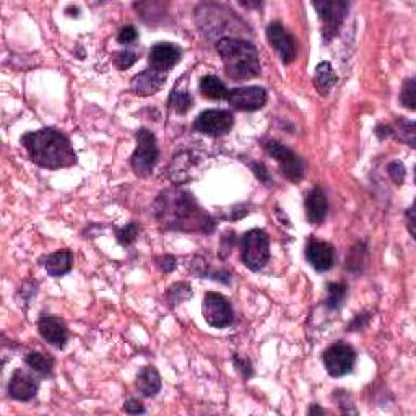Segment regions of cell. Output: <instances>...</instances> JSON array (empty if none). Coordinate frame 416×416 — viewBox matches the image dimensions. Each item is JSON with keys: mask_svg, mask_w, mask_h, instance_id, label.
Segmentation results:
<instances>
[{"mask_svg": "<svg viewBox=\"0 0 416 416\" xmlns=\"http://www.w3.org/2000/svg\"><path fill=\"white\" fill-rule=\"evenodd\" d=\"M313 5L323 21V39L330 41L339 33L341 21L347 16L350 3L347 0H315Z\"/></svg>", "mask_w": 416, "mask_h": 416, "instance_id": "6", "label": "cell"}, {"mask_svg": "<svg viewBox=\"0 0 416 416\" xmlns=\"http://www.w3.org/2000/svg\"><path fill=\"white\" fill-rule=\"evenodd\" d=\"M158 265L161 267V270H163L164 273H169V271H173L174 269H176V257L174 256L158 257Z\"/></svg>", "mask_w": 416, "mask_h": 416, "instance_id": "35", "label": "cell"}, {"mask_svg": "<svg viewBox=\"0 0 416 416\" xmlns=\"http://www.w3.org/2000/svg\"><path fill=\"white\" fill-rule=\"evenodd\" d=\"M38 330L47 343L56 348H64L67 345V330L65 326L56 317H41L38 322Z\"/></svg>", "mask_w": 416, "mask_h": 416, "instance_id": "17", "label": "cell"}, {"mask_svg": "<svg viewBox=\"0 0 416 416\" xmlns=\"http://www.w3.org/2000/svg\"><path fill=\"white\" fill-rule=\"evenodd\" d=\"M200 91H202L205 98L210 99H226L228 93H230V90L226 88L225 83L215 75H207L202 78V82H200Z\"/></svg>", "mask_w": 416, "mask_h": 416, "instance_id": "23", "label": "cell"}, {"mask_svg": "<svg viewBox=\"0 0 416 416\" xmlns=\"http://www.w3.org/2000/svg\"><path fill=\"white\" fill-rule=\"evenodd\" d=\"M415 90H416L415 80L413 78H410V80L405 82L404 88H402V93H400L402 106L408 108V109H411V111L415 109Z\"/></svg>", "mask_w": 416, "mask_h": 416, "instance_id": "29", "label": "cell"}, {"mask_svg": "<svg viewBox=\"0 0 416 416\" xmlns=\"http://www.w3.org/2000/svg\"><path fill=\"white\" fill-rule=\"evenodd\" d=\"M182 52L178 46L169 45V42H160L153 46L150 52V67L160 70V72H168L181 60Z\"/></svg>", "mask_w": 416, "mask_h": 416, "instance_id": "13", "label": "cell"}, {"mask_svg": "<svg viewBox=\"0 0 416 416\" xmlns=\"http://www.w3.org/2000/svg\"><path fill=\"white\" fill-rule=\"evenodd\" d=\"M234 366L238 367V369L241 371V374L244 376V378L249 379L252 376V366H251V361L247 360V358H241L236 354L234 356Z\"/></svg>", "mask_w": 416, "mask_h": 416, "instance_id": "34", "label": "cell"}, {"mask_svg": "<svg viewBox=\"0 0 416 416\" xmlns=\"http://www.w3.org/2000/svg\"><path fill=\"white\" fill-rule=\"evenodd\" d=\"M264 147L267 153L278 161L283 174L290 179V181L297 182L301 178H303L304 174L303 160H301L295 151L290 150L288 147H284L282 142H277V140H269V142L264 143Z\"/></svg>", "mask_w": 416, "mask_h": 416, "instance_id": "8", "label": "cell"}, {"mask_svg": "<svg viewBox=\"0 0 416 416\" xmlns=\"http://www.w3.org/2000/svg\"><path fill=\"white\" fill-rule=\"evenodd\" d=\"M309 413H313V415H314V413L323 415V413H326V411H323L322 408H319V406H313V408H310V410H309Z\"/></svg>", "mask_w": 416, "mask_h": 416, "instance_id": "40", "label": "cell"}, {"mask_svg": "<svg viewBox=\"0 0 416 416\" xmlns=\"http://www.w3.org/2000/svg\"><path fill=\"white\" fill-rule=\"evenodd\" d=\"M217 51L225 64L226 75L233 80H251L260 73L259 54L251 42L223 38L217 42Z\"/></svg>", "mask_w": 416, "mask_h": 416, "instance_id": "3", "label": "cell"}, {"mask_svg": "<svg viewBox=\"0 0 416 416\" xmlns=\"http://www.w3.org/2000/svg\"><path fill=\"white\" fill-rule=\"evenodd\" d=\"M155 217L169 230L212 233L215 223L197 205L191 194L182 191H166L156 202Z\"/></svg>", "mask_w": 416, "mask_h": 416, "instance_id": "1", "label": "cell"}, {"mask_svg": "<svg viewBox=\"0 0 416 416\" xmlns=\"http://www.w3.org/2000/svg\"><path fill=\"white\" fill-rule=\"evenodd\" d=\"M328 202L327 195L321 187H314L306 197V215H308L309 223L314 225H321L327 215Z\"/></svg>", "mask_w": 416, "mask_h": 416, "instance_id": "18", "label": "cell"}, {"mask_svg": "<svg viewBox=\"0 0 416 416\" xmlns=\"http://www.w3.org/2000/svg\"><path fill=\"white\" fill-rule=\"evenodd\" d=\"M138 38L137 29L134 28V26L127 25L124 28L119 32V36H117V41L121 42V45H130V42H134L135 39Z\"/></svg>", "mask_w": 416, "mask_h": 416, "instance_id": "31", "label": "cell"}, {"mask_svg": "<svg viewBox=\"0 0 416 416\" xmlns=\"http://www.w3.org/2000/svg\"><path fill=\"white\" fill-rule=\"evenodd\" d=\"M25 363L32 367L33 371H36L38 374L41 376H49L52 372V358L47 356V354L41 353V352H29L25 356Z\"/></svg>", "mask_w": 416, "mask_h": 416, "instance_id": "24", "label": "cell"}, {"mask_svg": "<svg viewBox=\"0 0 416 416\" xmlns=\"http://www.w3.org/2000/svg\"><path fill=\"white\" fill-rule=\"evenodd\" d=\"M367 321H369V314H365V313H361L360 315H358L356 319H354L353 322H350V327H348V330H361L363 327L366 326L367 323Z\"/></svg>", "mask_w": 416, "mask_h": 416, "instance_id": "37", "label": "cell"}, {"mask_svg": "<svg viewBox=\"0 0 416 416\" xmlns=\"http://www.w3.org/2000/svg\"><path fill=\"white\" fill-rule=\"evenodd\" d=\"M137 389L143 397H155L161 389L160 372L155 367H145L137 376Z\"/></svg>", "mask_w": 416, "mask_h": 416, "instance_id": "21", "label": "cell"}, {"mask_svg": "<svg viewBox=\"0 0 416 416\" xmlns=\"http://www.w3.org/2000/svg\"><path fill=\"white\" fill-rule=\"evenodd\" d=\"M236 243V236L234 233H231V231H228V233H225L221 236V241H220V256L221 259L223 257H226L228 254L231 252V247L234 246Z\"/></svg>", "mask_w": 416, "mask_h": 416, "instance_id": "32", "label": "cell"}, {"mask_svg": "<svg viewBox=\"0 0 416 416\" xmlns=\"http://www.w3.org/2000/svg\"><path fill=\"white\" fill-rule=\"evenodd\" d=\"M354 350L347 343H334L323 353V365L332 378H341V376L352 372L354 365Z\"/></svg>", "mask_w": 416, "mask_h": 416, "instance_id": "10", "label": "cell"}, {"mask_svg": "<svg viewBox=\"0 0 416 416\" xmlns=\"http://www.w3.org/2000/svg\"><path fill=\"white\" fill-rule=\"evenodd\" d=\"M73 265V256L70 251H57L45 260V267L51 277H62L69 273Z\"/></svg>", "mask_w": 416, "mask_h": 416, "instance_id": "19", "label": "cell"}, {"mask_svg": "<svg viewBox=\"0 0 416 416\" xmlns=\"http://www.w3.org/2000/svg\"><path fill=\"white\" fill-rule=\"evenodd\" d=\"M389 174H391V178L393 179V182L395 184L404 182V179H405L404 163H400V161H392V163L389 164Z\"/></svg>", "mask_w": 416, "mask_h": 416, "instance_id": "30", "label": "cell"}, {"mask_svg": "<svg viewBox=\"0 0 416 416\" xmlns=\"http://www.w3.org/2000/svg\"><path fill=\"white\" fill-rule=\"evenodd\" d=\"M267 39H269L270 46L277 51L280 59L283 60V64H290L295 60L297 47L295 38L291 36L286 29L283 28V25L280 21H271L267 28Z\"/></svg>", "mask_w": 416, "mask_h": 416, "instance_id": "11", "label": "cell"}, {"mask_svg": "<svg viewBox=\"0 0 416 416\" xmlns=\"http://www.w3.org/2000/svg\"><path fill=\"white\" fill-rule=\"evenodd\" d=\"M137 60H138V54L135 51H121L114 56V65H116V69L119 70L129 69L130 65H134Z\"/></svg>", "mask_w": 416, "mask_h": 416, "instance_id": "28", "label": "cell"}, {"mask_svg": "<svg viewBox=\"0 0 416 416\" xmlns=\"http://www.w3.org/2000/svg\"><path fill=\"white\" fill-rule=\"evenodd\" d=\"M164 82H166V73L150 67L147 69L145 72H140L138 75H135L132 83H130V86H132V90L137 95L148 96L163 88Z\"/></svg>", "mask_w": 416, "mask_h": 416, "instance_id": "16", "label": "cell"}, {"mask_svg": "<svg viewBox=\"0 0 416 416\" xmlns=\"http://www.w3.org/2000/svg\"><path fill=\"white\" fill-rule=\"evenodd\" d=\"M124 410L127 413H134V415H140V413H145V406L140 404L138 400H127L124 405Z\"/></svg>", "mask_w": 416, "mask_h": 416, "instance_id": "36", "label": "cell"}, {"mask_svg": "<svg viewBox=\"0 0 416 416\" xmlns=\"http://www.w3.org/2000/svg\"><path fill=\"white\" fill-rule=\"evenodd\" d=\"M138 234V225L137 223H129L124 228H121L119 231L116 233V239L119 241V244L122 246H130L135 239H137Z\"/></svg>", "mask_w": 416, "mask_h": 416, "instance_id": "27", "label": "cell"}, {"mask_svg": "<svg viewBox=\"0 0 416 416\" xmlns=\"http://www.w3.org/2000/svg\"><path fill=\"white\" fill-rule=\"evenodd\" d=\"M327 293H328L327 301H326L327 309H330V310L339 309L341 303H343L345 296H347V284H345V283H328Z\"/></svg>", "mask_w": 416, "mask_h": 416, "instance_id": "25", "label": "cell"}, {"mask_svg": "<svg viewBox=\"0 0 416 416\" xmlns=\"http://www.w3.org/2000/svg\"><path fill=\"white\" fill-rule=\"evenodd\" d=\"M306 257L309 264L317 271H326L332 269L335 259V251L332 244L322 243V241H310L306 247Z\"/></svg>", "mask_w": 416, "mask_h": 416, "instance_id": "15", "label": "cell"}, {"mask_svg": "<svg viewBox=\"0 0 416 416\" xmlns=\"http://www.w3.org/2000/svg\"><path fill=\"white\" fill-rule=\"evenodd\" d=\"M251 169H252V173L256 174V178L259 179L260 182L270 184V174H269V171H267L264 163H260V161H252Z\"/></svg>", "mask_w": 416, "mask_h": 416, "instance_id": "33", "label": "cell"}, {"mask_svg": "<svg viewBox=\"0 0 416 416\" xmlns=\"http://www.w3.org/2000/svg\"><path fill=\"white\" fill-rule=\"evenodd\" d=\"M228 103L238 111H257L267 103V91L260 86H246V88H234L228 93Z\"/></svg>", "mask_w": 416, "mask_h": 416, "instance_id": "12", "label": "cell"}, {"mask_svg": "<svg viewBox=\"0 0 416 416\" xmlns=\"http://www.w3.org/2000/svg\"><path fill=\"white\" fill-rule=\"evenodd\" d=\"M376 135H378L380 140H384L385 137H392L393 130H392V127H389V125H378L376 127Z\"/></svg>", "mask_w": 416, "mask_h": 416, "instance_id": "38", "label": "cell"}, {"mask_svg": "<svg viewBox=\"0 0 416 416\" xmlns=\"http://www.w3.org/2000/svg\"><path fill=\"white\" fill-rule=\"evenodd\" d=\"M234 117L225 109H208L197 117L194 122V130L208 137H221L233 129Z\"/></svg>", "mask_w": 416, "mask_h": 416, "instance_id": "7", "label": "cell"}, {"mask_svg": "<svg viewBox=\"0 0 416 416\" xmlns=\"http://www.w3.org/2000/svg\"><path fill=\"white\" fill-rule=\"evenodd\" d=\"M413 207H411L410 210H408V228H410V233H411V236H415V228H413V223H415V217H413Z\"/></svg>", "mask_w": 416, "mask_h": 416, "instance_id": "39", "label": "cell"}, {"mask_svg": "<svg viewBox=\"0 0 416 416\" xmlns=\"http://www.w3.org/2000/svg\"><path fill=\"white\" fill-rule=\"evenodd\" d=\"M337 77L334 73V69H332V65L328 62H322L317 65V69H315L314 73V85L315 88L319 90V93L321 95H327L328 91H330L332 86L335 85Z\"/></svg>", "mask_w": 416, "mask_h": 416, "instance_id": "22", "label": "cell"}, {"mask_svg": "<svg viewBox=\"0 0 416 416\" xmlns=\"http://www.w3.org/2000/svg\"><path fill=\"white\" fill-rule=\"evenodd\" d=\"M8 393H10V397L15 398V400H32L38 393V382L28 372L16 369L12 374L10 382H8Z\"/></svg>", "mask_w": 416, "mask_h": 416, "instance_id": "14", "label": "cell"}, {"mask_svg": "<svg viewBox=\"0 0 416 416\" xmlns=\"http://www.w3.org/2000/svg\"><path fill=\"white\" fill-rule=\"evenodd\" d=\"M21 143L33 163L41 168L59 169L77 163L69 137L57 129H41L25 134Z\"/></svg>", "mask_w": 416, "mask_h": 416, "instance_id": "2", "label": "cell"}, {"mask_svg": "<svg viewBox=\"0 0 416 416\" xmlns=\"http://www.w3.org/2000/svg\"><path fill=\"white\" fill-rule=\"evenodd\" d=\"M184 80H186V77L179 78L168 98V104L178 114H186L192 106V96L187 91V82L184 83Z\"/></svg>", "mask_w": 416, "mask_h": 416, "instance_id": "20", "label": "cell"}, {"mask_svg": "<svg viewBox=\"0 0 416 416\" xmlns=\"http://www.w3.org/2000/svg\"><path fill=\"white\" fill-rule=\"evenodd\" d=\"M137 150L134 151L130 158V166H132L134 173L140 178L150 176L153 168H155L160 150L156 145V137L148 129H140L137 135Z\"/></svg>", "mask_w": 416, "mask_h": 416, "instance_id": "5", "label": "cell"}, {"mask_svg": "<svg viewBox=\"0 0 416 416\" xmlns=\"http://www.w3.org/2000/svg\"><path fill=\"white\" fill-rule=\"evenodd\" d=\"M191 296H192V290L189 283H174L173 286H169L168 293H166V297H168V303L171 306L184 303V301L191 299Z\"/></svg>", "mask_w": 416, "mask_h": 416, "instance_id": "26", "label": "cell"}, {"mask_svg": "<svg viewBox=\"0 0 416 416\" xmlns=\"http://www.w3.org/2000/svg\"><path fill=\"white\" fill-rule=\"evenodd\" d=\"M202 310H204L205 321L208 322V326L221 328L233 323L234 319L233 308H231L230 301H228L225 296H221L220 293H215V291L207 293L204 297Z\"/></svg>", "mask_w": 416, "mask_h": 416, "instance_id": "9", "label": "cell"}, {"mask_svg": "<svg viewBox=\"0 0 416 416\" xmlns=\"http://www.w3.org/2000/svg\"><path fill=\"white\" fill-rule=\"evenodd\" d=\"M241 257L252 271L264 269L270 257L269 234L264 230H251L241 239Z\"/></svg>", "mask_w": 416, "mask_h": 416, "instance_id": "4", "label": "cell"}]
</instances>
